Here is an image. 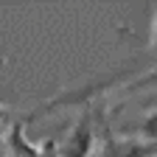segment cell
Listing matches in <instances>:
<instances>
[{
  "label": "cell",
  "instance_id": "1",
  "mask_svg": "<svg viewBox=\"0 0 157 157\" xmlns=\"http://www.w3.org/2000/svg\"><path fill=\"white\" fill-rule=\"evenodd\" d=\"M95 143V129H93V112H84L78 118V124L73 126V132L65 137L59 157H90Z\"/></svg>",
  "mask_w": 157,
  "mask_h": 157
},
{
  "label": "cell",
  "instance_id": "2",
  "mask_svg": "<svg viewBox=\"0 0 157 157\" xmlns=\"http://www.w3.org/2000/svg\"><path fill=\"white\" fill-rule=\"evenodd\" d=\"M101 157H157V140H143V137L118 140V137L107 135Z\"/></svg>",
  "mask_w": 157,
  "mask_h": 157
},
{
  "label": "cell",
  "instance_id": "3",
  "mask_svg": "<svg viewBox=\"0 0 157 157\" xmlns=\"http://www.w3.org/2000/svg\"><path fill=\"white\" fill-rule=\"evenodd\" d=\"M9 146H11V151H14V154H20V157H59V149H56V143H53V140H45L42 146L28 143V140H25V135H23V124H20V121L11 126Z\"/></svg>",
  "mask_w": 157,
  "mask_h": 157
},
{
  "label": "cell",
  "instance_id": "4",
  "mask_svg": "<svg viewBox=\"0 0 157 157\" xmlns=\"http://www.w3.org/2000/svg\"><path fill=\"white\" fill-rule=\"evenodd\" d=\"M126 132L132 137H143V140H157V109L149 112L143 121H137L132 126H126Z\"/></svg>",
  "mask_w": 157,
  "mask_h": 157
},
{
  "label": "cell",
  "instance_id": "5",
  "mask_svg": "<svg viewBox=\"0 0 157 157\" xmlns=\"http://www.w3.org/2000/svg\"><path fill=\"white\" fill-rule=\"evenodd\" d=\"M154 84H157V67H154V70H149V73H140L137 78H132L129 84H124V90H126V93H135V90L154 87Z\"/></svg>",
  "mask_w": 157,
  "mask_h": 157
},
{
  "label": "cell",
  "instance_id": "6",
  "mask_svg": "<svg viewBox=\"0 0 157 157\" xmlns=\"http://www.w3.org/2000/svg\"><path fill=\"white\" fill-rule=\"evenodd\" d=\"M151 45L157 51V14H154V23H151Z\"/></svg>",
  "mask_w": 157,
  "mask_h": 157
},
{
  "label": "cell",
  "instance_id": "7",
  "mask_svg": "<svg viewBox=\"0 0 157 157\" xmlns=\"http://www.w3.org/2000/svg\"><path fill=\"white\" fill-rule=\"evenodd\" d=\"M0 146H3V135H0Z\"/></svg>",
  "mask_w": 157,
  "mask_h": 157
}]
</instances>
